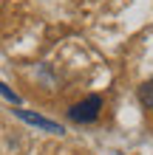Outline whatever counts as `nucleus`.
<instances>
[{
	"label": "nucleus",
	"mask_w": 153,
	"mask_h": 155,
	"mask_svg": "<svg viewBox=\"0 0 153 155\" xmlns=\"http://www.w3.org/2000/svg\"><path fill=\"white\" fill-rule=\"evenodd\" d=\"M0 96H3V99H9L12 104H20V99H17V93H12V90H9V85H3V82H0Z\"/></svg>",
	"instance_id": "nucleus-4"
},
{
	"label": "nucleus",
	"mask_w": 153,
	"mask_h": 155,
	"mask_svg": "<svg viewBox=\"0 0 153 155\" xmlns=\"http://www.w3.org/2000/svg\"><path fill=\"white\" fill-rule=\"evenodd\" d=\"M14 116H17V118H23V121H26V124H31V127H40V130L51 133V135H62V133H65V130H62V124L51 121V118L40 116V113H31V110H14Z\"/></svg>",
	"instance_id": "nucleus-2"
},
{
	"label": "nucleus",
	"mask_w": 153,
	"mask_h": 155,
	"mask_svg": "<svg viewBox=\"0 0 153 155\" xmlns=\"http://www.w3.org/2000/svg\"><path fill=\"white\" fill-rule=\"evenodd\" d=\"M99 110H102V99L99 96H88L82 102H77L74 107L68 110V118L74 124H91L99 118Z\"/></svg>",
	"instance_id": "nucleus-1"
},
{
	"label": "nucleus",
	"mask_w": 153,
	"mask_h": 155,
	"mask_svg": "<svg viewBox=\"0 0 153 155\" xmlns=\"http://www.w3.org/2000/svg\"><path fill=\"white\" fill-rule=\"evenodd\" d=\"M139 99H142V104H145L148 110L153 113V79H148L145 85L139 87Z\"/></svg>",
	"instance_id": "nucleus-3"
}]
</instances>
